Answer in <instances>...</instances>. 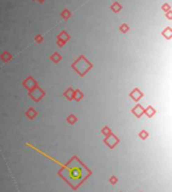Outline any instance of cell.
<instances>
[{
    "label": "cell",
    "mask_w": 172,
    "mask_h": 192,
    "mask_svg": "<svg viewBox=\"0 0 172 192\" xmlns=\"http://www.w3.org/2000/svg\"><path fill=\"white\" fill-rule=\"evenodd\" d=\"M61 174L72 186L78 187L88 177L89 171L77 158H74L68 162Z\"/></svg>",
    "instance_id": "6da1fadb"
}]
</instances>
